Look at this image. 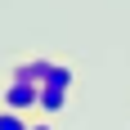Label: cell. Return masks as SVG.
I'll return each instance as SVG.
<instances>
[{
    "mask_svg": "<svg viewBox=\"0 0 130 130\" xmlns=\"http://www.w3.org/2000/svg\"><path fill=\"white\" fill-rule=\"evenodd\" d=\"M36 99H40V85H27V81H5V108L27 112V108H36Z\"/></svg>",
    "mask_w": 130,
    "mask_h": 130,
    "instance_id": "cell-1",
    "label": "cell"
},
{
    "mask_svg": "<svg viewBox=\"0 0 130 130\" xmlns=\"http://www.w3.org/2000/svg\"><path fill=\"white\" fill-rule=\"evenodd\" d=\"M50 58H23V63L9 67V81H27V85H45V76H50Z\"/></svg>",
    "mask_w": 130,
    "mask_h": 130,
    "instance_id": "cell-2",
    "label": "cell"
},
{
    "mask_svg": "<svg viewBox=\"0 0 130 130\" xmlns=\"http://www.w3.org/2000/svg\"><path fill=\"white\" fill-rule=\"evenodd\" d=\"M67 94H72V90H58V85H40V99H36V108H40V112H63Z\"/></svg>",
    "mask_w": 130,
    "mask_h": 130,
    "instance_id": "cell-3",
    "label": "cell"
},
{
    "mask_svg": "<svg viewBox=\"0 0 130 130\" xmlns=\"http://www.w3.org/2000/svg\"><path fill=\"white\" fill-rule=\"evenodd\" d=\"M45 85H58V90H72V85H76V72H72L67 63H54V67H50V76H45Z\"/></svg>",
    "mask_w": 130,
    "mask_h": 130,
    "instance_id": "cell-4",
    "label": "cell"
},
{
    "mask_svg": "<svg viewBox=\"0 0 130 130\" xmlns=\"http://www.w3.org/2000/svg\"><path fill=\"white\" fill-rule=\"evenodd\" d=\"M0 130H27V117L13 108H0Z\"/></svg>",
    "mask_w": 130,
    "mask_h": 130,
    "instance_id": "cell-5",
    "label": "cell"
},
{
    "mask_svg": "<svg viewBox=\"0 0 130 130\" xmlns=\"http://www.w3.org/2000/svg\"><path fill=\"white\" fill-rule=\"evenodd\" d=\"M27 130H54L50 121H27Z\"/></svg>",
    "mask_w": 130,
    "mask_h": 130,
    "instance_id": "cell-6",
    "label": "cell"
}]
</instances>
